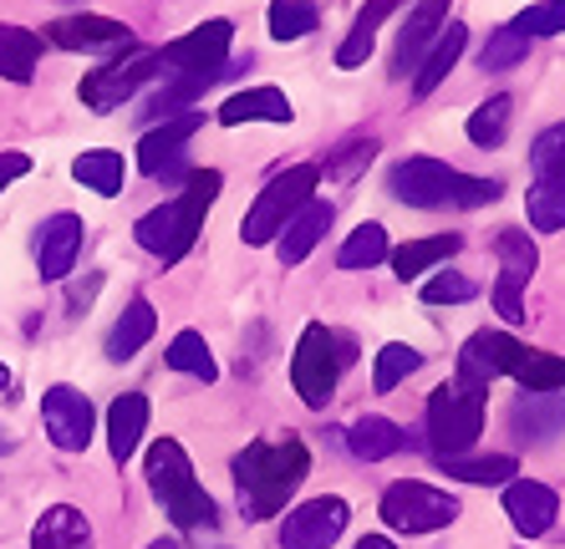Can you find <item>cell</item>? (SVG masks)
I'll return each mask as SVG.
<instances>
[{"label": "cell", "mask_w": 565, "mask_h": 549, "mask_svg": "<svg viewBox=\"0 0 565 549\" xmlns=\"http://www.w3.org/2000/svg\"><path fill=\"white\" fill-rule=\"evenodd\" d=\"M204 128V112H179V118H163L158 128L143 132V143H138V169L148 179H189L184 169V153H189V138Z\"/></svg>", "instance_id": "obj_12"}, {"label": "cell", "mask_w": 565, "mask_h": 549, "mask_svg": "<svg viewBox=\"0 0 565 549\" xmlns=\"http://www.w3.org/2000/svg\"><path fill=\"white\" fill-rule=\"evenodd\" d=\"M510 428L520 443L551 448L565 432V392H525L510 407Z\"/></svg>", "instance_id": "obj_17"}, {"label": "cell", "mask_w": 565, "mask_h": 549, "mask_svg": "<svg viewBox=\"0 0 565 549\" xmlns=\"http://www.w3.org/2000/svg\"><path fill=\"white\" fill-rule=\"evenodd\" d=\"M372 153H377V143H372V138H356V143H347L342 158H331L327 169L337 173V179H356V173L372 163Z\"/></svg>", "instance_id": "obj_44"}, {"label": "cell", "mask_w": 565, "mask_h": 549, "mask_svg": "<svg viewBox=\"0 0 565 549\" xmlns=\"http://www.w3.org/2000/svg\"><path fill=\"white\" fill-rule=\"evenodd\" d=\"M504 514H510V524L525 539H540V535H551L555 514H561V498H555V488L535 484V478H514V484H504Z\"/></svg>", "instance_id": "obj_19"}, {"label": "cell", "mask_w": 565, "mask_h": 549, "mask_svg": "<svg viewBox=\"0 0 565 549\" xmlns=\"http://www.w3.org/2000/svg\"><path fill=\"white\" fill-rule=\"evenodd\" d=\"M230 46H235V26H230L224 15H214V21H204V26H194L189 36L163 46V72L214 87L224 72H235V66H230Z\"/></svg>", "instance_id": "obj_7"}, {"label": "cell", "mask_w": 565, "mask_h": 549, "mask_svg": "<svg viewBox=\"0 0 565 549\" xmlns=\"http://www.w3.org/2000/svg\"><path fill=\"white\" fill-rule=\"evenodd\" d=\"M479 295V286L473 280H463L459 270H438L428 286H423V301L428 305H463V301H473Z\"/></svg>", "instance_id": "obj_43"}, {"label": "cell", "mask_w": 565, "mask_h": 549, "mask_svg": "<svg viewBox=\"0 0 565 549\" xmlns=\"http://www.w3.org/2000/svg\"><path fill=\"white\" fill-rule=\"evenodd\" d=\"M296 107L280 87H250V92H235L230 103L220 107V122L224 128H239V122H290Z\"/></svg>", "instance_id": "obj_23"}, {"label": "cell", "mask_w": 565, "mask_h": 549, "mask_svg": "<svg viewBox=\"0 0 565 549\" xmlns=\"http://www.w3.org/2000/svg\"><path fill=\"white\" fill-rule=\"evenodd\" d=\"M337 377H342V352H337V331H327L321 321L301 331L296 341V356H290V381H296V392H301L306 407H321L337 397Z\"/></svg>", "instance_id": "obj_10"}, {"label": "cell", "mask_w": 565, "mask_h": 549, "mask_svg": "<svg viewBox=\"0 0 565 549\" xmlns=\"http://www.w3.org/2000/svg\"><path fill=\"white\" fill-rule=\"evenodd\" d=\"M316 183H321V163H296V169L276 173V179L255 194L250 214L239 224V239H245V245H276L280 229L311 204Z\"/></svg>", "instance_id": "obj_6"}, {"label": "cell", "mask_w": 565, "mask_h": 549, "mask_svg": "<svg viewBox=\"0 0 565 549\" xmlns=\"http://www.w3.org/2000/svg\"><path fill=\"white\" fill-rule=\"evenodd\" d=\"M321 26L316 0H270V36L276 41H301Z\"/></svg>", "instance_id": "obj_39"}, {"label": "cell", "mask_w": 565, "mask_h": 549, "mask_svg": "<svg viewBox=\"0 0 565 549\" xmlns=\"http://www.w3.org/2000/svg\"><path fill=\"white\" fill-rule=\"evenodd\" d=\"M525 392H561L565 387V356H551V352H530L525 346V356L514 362V372H510Z\"/></svg>", "instance_id": "obj_37"}, {"label": "cell", "mask_w": 565, "mask_h": 549, "mask_svg": "<svg viewBox=\"0 0 565 549\" xmlns=\"http://www.w3.org/2000/svg\"><path fill=\"white\" fill-rule=\"evenodd\" d=\"M418 366H423L418 346H408V341H387V346L377 352V366H372V387H377V392H397Z\"/></svg>", "instance_id": "obj_35"}, {"label": "cell", "mask_w": 565, "mask_h": 549, "mask_svg": "<svg viewBox=\"0 0 565 549\" xmlns=\"http://www.w3.org/2000/svg\"><path fill=\"white\" fill-rule=\"evenodd\" d=\"M52 46H62V52H93V56H122L132 52V31L122 26V21H113V15H62V21H52Z\"/></svg>", "instance_id": "obj_15"}, {"label": "cell", "mask_w": 565, "mask_h": 549, "mask_svg": "<svg viewBox=\"0 0 565 549\" xmlns=\"http://www.w3.org/2000/svg\"><path fill=\"white\" fill-rule=\"evenodd\" d=\"M72 179H77L82 189H93L97 198H118L122 183H128V163H122V153H113V148H87V153L72 163Z\"/></svg>", "instance_id": "obj_29"}, {"label": "cell", "mask_w": 565, "mask_h": 549, "mask_svg": "<svg viewBox=\"0 0 565 549\" xmlns=\"http://www.w3.org/2000/svg\"><path fill=\"white\" fill-rule=\"evenodd\" d=\"M331 229V204L327 198H311L296 219L280 229V239H276V249H280V265H301L306 255H311L316 245H321V235Z\"/></svg>", "instance_id": "obj_24"}, {"label": "cell", "mask_w": 565, "mask_h": 549, "mask_svg": "<svg viewBox=\"0 0 565 549\" xmlns=\"http://www.w3.org/2000/svg\"><path fill=\"white\" fill-rule=\"evenodd\" d=\"M26 173H31V158L26 153H0V194H6L15 179H26Z\"/></svg>", "instance_id": "obj_45"}, {"label": "cell", "mask_w": 565, "mask_h": 549, "mask_svg": "<svg viewBox=\"0 0 565 549\" xmlns=\"http://www.w3.org/2000/svg\"><path fill=\"white\" fill-rule=\"evenodd\" d=\"M438 469L459 484H514V458L510 453H489V458H438Z\"/></svg>", "instance_id": "obj_32"}, {"label": "cell", "mask_w": 565, "mask_h": 549, "mask_svg": "<svg viewBox=\"0 0 565 549\" xmlns=\"http://www.w3.org/2000/svg\"><path fill=\"white\" fill-rule=\"evenodd\" d=\"M448 6H454V0H413L408 26H403V36H397V46H393V77L397 82L408 77V72H418L423 46L438 41V31L448 26Z\"/></svg>", "instance_id": "obj_18"}, {"label": "cell", "mask_w": 565, "mask_h": 549, "mask_svg": "<svg viewBox=\"0 0 565 549\" xmlns=\"http://www.w3.org/2000/svg\"><path fill=\"white\" fill-rule=\"evenodd\" d=\"M520 356H525V341H514L510 331H473L459 352V377L489 387L494 377H510Z\"/></svg>", "instance_id": "obj_16"}, {"label": "cell", "mask_w": 565, "mask_h": 549, "mask_svg": "<svg viewBox=\"0 0 565 549\" xmlns=\"http://www.w3.org/2000/svg\"><path fill=\"white\" fill-rule=\"evenodd\" d=\"M356 549H397L393 539H382V535H367V539H356Z\"/></svg>", "instance_id": "obj_46"}, {"label": "cell", "mask_w": 565, "mask_h": 549, "mask_svg": "<svg viewBox=\"0 0 565 549\" xmlns=\"http://www.w3.org/2000/svg\"><path fill=\"white\" fill-rule=\"evenodd\" d=\"M397 6H403V0H367V6L356 11V21H352V31H347V41L337 46V66H342V72H352V66L367 62V56H372V41H377V26L397 11Z\"/></svg>", "instance_id": "obj_28"}, {"label": "cell", "mask_w": 565, "mask_h": 549, "mask_svg": "<svg viewBox=\"0 0 565 549\" xmlns=\"http://www.w3.org/2000/svg\"><path fill=\"white\" fill-rule=\"evenodd\" d=\"M148 549H179V545H173V539H153V545H148Z\"/></svg>", "instance_id": "obj_48"}, {"label": "cell", "mask_w": 565, "mask_h": 549, "mask_svg": "<svg viewBox=\"0 0 565 549\" xmlns=\"http://www.w3.org/2000/svg\"><path fill=\"white\" fill-rule=\"evenodd\" d=\"M311 473V448L301 438H255L245 443V453H235V494L245 519H270L290 504V494L306 484Z\"/></svg>", "instance_id": "obj_1"}, {"label": "cell", "mask_w": 565, "mask_h": 549, "mask_svg": "<svg viewBox=\"0 0 565 549\" xmlns=\"http://www.w3.org/2000/svg\"><path fill=\"white\" fill-rule=\"evenodd\" d=\"M413 438L403 428H397L393 418H356L352 428H347V448H352L362 463H382V458L403 453Z\"/></svg>", "instance_id": "obj_25"}, {"label": "cell", "mask_w": 565, "mask_h": 549, "mask_svg": "<svg viewBox=\"0 0 565 549\" xmlns=\"http://www.w3.org/2000/svg\"><path fill=\"white\" fill-rule=\"evenodd\" d=\"M93 402H87V392H77V387H66V381H56L52 392L41 397V432H46V443L62 448V453H82V448L93 443Z\"/></svg>", "instance_id": "obj_13"}, {"label": "cell", "mask_w": 565, "mask_h": 549, "mask_svg": "<svg viewBox=\"0 0 565 549\" xmlns=\"http://www.w3.org/2000/svg\"><path fill=\"white\" fill-rule=\"evenodd\" d=\"M514 31H525L530 41L535 36H561L565 31V0H535V6H525V11L510 21Z\"/></svg>", "instance_id": "obj_41"}, {"label": "cell", "mask_w": 565, "mask_h": 549, "mask_svg": "<svg viewBox=\"0 0 565 549\" xmlns=\"http://www.w3.org/2000/svg\"><path fill=\"white\" fill-rule=\"evenodd\" d=\"M41 62V36L26 26H6L0 21V77L6 82H31Z\"/></svg>", "instance_id": "obj_31"}, {"label": "cell", "mask_w": 565, "mask_h": 549, "mask_svg": "<svg viewBox=\"0 0 565 549\" xmlns=\"http://www.w3.org/2000/svg\"><path fill=\"white\" fill-rule=\"evenodd\" d=\"M530 56V36L525 31H514V26H500L494 36L484 41V72H510V66H520Z\"/></svg>", "instance_id": "obj_40"}, {"label": "cell", "mask_w": 565, "mask_h": 549, "mask_svg": "<svg viewBox=\"0 0 565 549\" xmlns=\"http://www.w3.org/2000/svg\"><path fill=\"white\" fill-rule=\"evenodd\" d=\"M6 387H11V366L0 362V392H6Z\"/></svg>", "instance_id": "obj_47"}, {"label": "cell", "mask_w": 565, "mask_h": 549, "mask_svg": "<svg viewBox=\"0 0 565 549\" xmlns=\"http://www.w3.org/2000/svg\"><path fill=\"white\" fill-rule=\"evenodd\" d=\"M525 214H530V229H565V179H535V189L525 194Z\"/></svg>", "instance_id": "obj_36"}, {"label": "cell", "mask_w": 565, "mask_h": 549, "mask_svg": "<svg viewBox=\"0 0 565 549\" xmlns=\"http://www.w3.org/2000/svg\"><path fill=\"white\" fill-rule=\"evenodd\" d=\"M143 473H148L153 498L163 504V514H169L179 529H214V498L204 494V484L194 478V463H189L184 443L158 438V443L148 448Z\"/></svg>", "instance_id": "obj_4"}, {"label": "cell", "mask_w": 565, "mask_h": 549, "mask_svg": "<svg viewBox=\"0 0 565 549\" xmlns=\"http://www.w3.org/2000/svg\"><path fill=\"white\" fill-rule=\"evenodd\" d=\"M387 255H393V249H387V229L367 219V224H356L352 235H347V245L337 249V265H342V270H372V265H382Z\"/></svg>", "instance_id": "obj_34"}, {"label": "cell", "mask_w": 565, "mask_h": 549, "mask_svg": "<svg viewBox=\"0 0 565 549\" xmlns=\"http://www.w3.org/2000/svg\"><path fill=\"white\" fill-rule=\"evenodd\" d=\"M163 362H169L173 372L194 377V381H214V377H220V366H214V356H210V341L199 336V331H179V336L169 341Z\"/></svg>", "instance_id": "obj_33"}, {"label": "cell", "mask_w": 565, "mask_h": 549, "mask_svg": "<svg viewBox=\"0 0 565 549\" xmlns=\"http://www.w3.org/2000/svg\"><path fill=\"white\" fill-rule=\"evenodd\" d=\"M454 519H459V498L448 488L403 478V484L382 494V524L397 529V535H434V529H448Z\"/></svg>", "instance_id": "obj_8"}, {"label": "cell", "mask_w": 565, "mask_h": 549, "mask_svg": "<svg viewBox=\"0 0 565 549\" xmlns=\"http://www.w3.org/2000/svg\"><path fill=\"white\" fill-rule=\"evenodd\" d=\"M510 118H514V103L510 97H489V103L473 107V118H469V143L473 148H500L504 143V132H510Z\"/></svg>", "instance_id": "obj_38"}, {"label": "cell", "mask_w": 565, "mask_h": 549, "mask_svg": "<svg viewBox=\"0 0 565 549\" xmlns=\"http://www.w3.org/2000/svg\"><path fill=\"white\" fill-rule=\"evenodd\" d=\"M153 331H158V315H153V305L138 295V301H128V311L118 315V326L107 331V356H113V362H132V356L153 341Z\"/></svg>", "instance_id": "obj_27"}, {"label": "cell", "mask_w": 565, "mask_h": 549, "mask_svg": "<svg viewBox=\"0 0 565 549\" xmlns=\"http://www.w3.org/2000/svg\"><path fill=\"white\" fill-rule=\"evenodd\" d=\"M31 549H93V524L77 504H52L31 529Z\"/></svg>", "instance_id": "obj_22"}, {"label": "cell", "mask_w": 565, "mask_h": 549, "mask_svg": "<svg viewBox=\"0 0 565 549\" xmlns=\"http://www.w3.org/2000/svg\"><path fill=\"white\" fill-rule=\"evenodd\" d=\"M530 169H535L540 179H565V122H555V128H545L535 138V148H530Z\"/></svg>", "instance_id": "obj_42"}, {"label": "cell", "mask_w": 565, "mask_h": 549, "mask_svg": "<svg viewBox=\"0 0 565 549\" xmlns=\"http://www.w3.org/2000/svg\"><path fill=\"white\" fill-rule=\"evenodd\" d=\"M484 407H489V387L479 381H444L434 397H428V448L434 458H463L479 432H484Z\"/></svg>", "instance_id": "obj_5"}, {"label": "cell", "mask_w": 565, "mask_h": 549, "mask_svg": "<svg viewBox=\"0 0 565 549\" xmlns=\"http://www.w3.org/2000/svg\"><path fill=\"white\" fill-rule=\"evenodd\" d=\"M82 235H87V224H82L77 214H52V219L41 224V235H36L41 280H66V270H72L82 255Z\"/></svg>", "instance_id": "obj_20"}, {"label": "cell", "mask_w": 565, "mask_h": 549, "mask_svg": "<svg viewBox=\"0 0 565 549\" xmlns=\"http://www.w3.org/2000/svg\"><path fill=\"white\" fill-rule=\"evenodd\" d=\"M463 239L459 235H428V239H408V245L393 249V274L408 286V280H418L423 270H434V265H444L448 255H459Z\"/></svg>", "instance_id": "obj_30"}, {"label": "cell", "mask_w": 565, "mask_h": 549, "mask_svg": "<svg viewBox=\"0 0 565 549\" xmlns=\"http://www.w3.org/2000/svg\"><path fill=\"white\" fill-rule=\"evenodd\" d=\"M387 189L397 204H413V209H484L500 198L494 179H473V173L448 169L438 158H403L387 173Z\"/></svg>", "instance_id": "obj_3"}, {"label": "cell", "mask_w": 565, "mask_h": 549, "mask_svg": "<svg viewBox=\"0 0 565 549\" xmlns=\"http://www.w3.org/2000/svg\"><path fill=\"white\" fill-rule=\"evenodd\" d=\"M143 432H148V397L122 392L107 407V453H113V463H128L138 453V443H143Z\"/></svg>", "instance_id": "obj_21"}, {"label": "cell", "mask_w": 565, "mask_h": 549, "mask_svg": "<svg viewBox=\"0 0 565 549\" xmlns=\"http://www.w3.org/2000/svg\"><path fill=\"white\" fill-rule=\"evenodd\" d=\"M463 46H469V31H463L459 21H448V26L438 31L434 52L423 56V62H418V72H413V92H418V97H428V92H434L438 82H444L448 72H454V66H459Z\"/></svg>", "instance_id": "obj_26"}, {"label": "cell", "mask_w": 565, "mask_h": 549, "mask_svg": "<svg viewBox=\"0 0 565 549\" xmlns=\"http://www.w3.org/2000/svg\"><path fill=\"white\" fill-rule=\"evenodd\" d=\"M494 255H500V280H494V311L510 321V326H520L525 321V286L530 274L540 270V249L535 239L525 235V229H500V239H494Z\"/></svg>", "instance_id": "obj_11"}, {"label": "cell", "mask_w": 565, "mask_h": 549, "mask_svg": "<svg viewBox=\"0 0 565 549\" xmlns=\"http://www.w3.org/2000/svg\"><path fill=\"white\" fill-rule=\"evenodd\" d=\"M347 519H352L347 498H337V494L306 498L301 509H290L286 524H280V549H331L342 539Z\"/></svg>", "instance_id": "obj_14"}, {"label": "cell", "mask_w": 565, "mask_h": 549, "mask_svg": "<svg viewBox=\"0 0 565 549\" xmlns=\"http://www.w3.org/2000/svg\"><path fill=\"white\" fill-rule=\"evenodd\" d=\"M220 189H224L220 169H194L184 179V194L169 198V204H158V209H148L143 219L132 224V239H138L148 255H158L163 265H179L189 249H194L199 229H204V214L214 209Z\"/></svg>", "instance_id": "obj_2"}, {"label": "cell", "mask_w": 565, "mask_h": 549, "mask_svg": "<svg viewBox=\"0 0 565 549\" xmlns=\"http://www.w3.org/2000/svg\"><path fill=\"white\" fill-rule=\"evenodd\" d=\"M158 72H163V46H132V52L113 56L107 66H93L87 77H82V103L93 107V112H113V107H122L132 97V92L143 87V82H153Z\"/></svg>", "instance_id": "obj_9"}]
</instances>
